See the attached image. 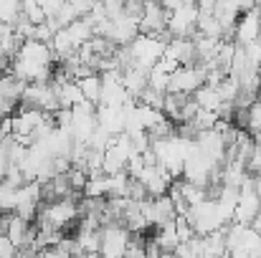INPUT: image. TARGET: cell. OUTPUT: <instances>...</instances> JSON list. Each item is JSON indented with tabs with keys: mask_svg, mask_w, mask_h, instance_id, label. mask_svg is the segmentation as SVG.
<instances>
[{
	"mask_svg": "<svg viewBox=\"0 0 261 258\" xmlns=\"http://www.w3.org/2000/svg\"><path fill=\"white\" fill-rule=\"evenodd\" d=\"M165 56H170V59L177 61L180 66L198 64L195 41H193V38H170V41H168V48H165Z\"/></svg>",
	"mask_w": 261,
	"mask_h": 258,
	"instance_id": "30bf717a",
	"label": "cell"
},
{
	"mask_svg": "<svg viewBox=\"0 0 261 258\" xmlns=\"http://www.w3.org/2000/svg\"><path fill=\"white\" fill-rule=\"evenodd\" d=\"M38 3H41V8H43L46 18H54V15H59V10H61L69 0H38Z\"/></svg>",
	"mask_w": 261,
	"mask_h": 258,
	"instance_id": "2e32d148",
	"label": "cell"
},
{
	"mask_svg": "<svg viewBox=\"0 0 261 258\" xmlns=\"http://www.w3.org/2000/svg\"><path fill=\"white\" fill-rule=\"evenodd\" d=\"M259 101H261V89H259Z\"/></svg>",
	"mask_w": 261,
	"mask_h": 258,
	"instance_id": "ffe728a7",
	"label": "cell"
},
{
	"mask_svg": "<svg viewBox=\"0 0 261 258\" xmlns=\"http://www.w3.org/2000/svg\"><path fill=\"white\" fill-rule=\"evenodd\" d=\"M259 36H261V13L259 8H254V10H249V13H244L239 18V23L233 28V41L239 46H249V43H256Z\"/></svg>",
	"mask_w": 261,
	"mask_h": 258,
	"instance_id": "9c48e42d",
	"label": "cell"
},
{
	"mask_svg": "<svg viewBox=\"0 0 261 258\" xmlns=\"http://www.w3.org/2000/svg\"><path fill=\"white\" fill-rule=\"evenodd\" d=\"M54 48L51 43H41L36 38L23 41L15 59L10 61V74L25 84H46L54 79Z\"/></svg>",
	"mask_w": 261,
	"mask_h": 258,
	"instance_id": "6da1fadb",
	"label": "cell"
},
{
	"mask_svg": "<svg viewBox=\"0 0 261 258\" xmlns=\"http://www.w3.org/2000/svg\"><path fill=\"white\" fill-rule=\"evenodd\" d=\"M193 101L200 106V109H208V111H216L218 114V109H221V104H223V99H221V94H218V89L211 84H203L195 94H193Z\"/></svg>",
	"mask_w": 261,
	"mask_h": 258,
	"instance_id": "8fae6325",
	"label": "cell"
},
{
	"mask_svg": "<svg viewBox=\"0 0 261 258\" xmlns=\"http://www.w3.org/2000/svg\"><path fill=\"white\" fill-rule=\"evenodd\" d=\"M20 10H23V15H25L33 25L46 23V13H43V8H41L38 0H20Z\"/></svg>",
	"mask_w": 261,
	"mask_h": 258,
	"instance_id": "4fadbf2b",
	"label": "cell"
},
{
	"mask_svg": "<svg viewBox=\"0 0 261 258\" xmlns=\"http://www.w3.org/2000/svg\"><path fill=\"white\" fill-rule=\"evenodd\" d=\"M256 8H259V13H261V0H259V3H256Z\"/></svg>",
	"mask_w": 261,
	"mask_h": 258,
	"instance_id": "d6986e66",
	"label": "cell"
},
{
	"mask_svg": "<svg viewBox=\"0 0 261 258\" xmlns=\"http://www.w3.org/2000/svg\"><path fill=\"white\" fill-rule=\"evenodd\" d=\"M54 36H56V31L51 28V23L46 20V23H41V25H36V41H41V43H51L54 41Z\"/></svg>",
	"mask_w": 261,
	"mask_h": 258,
	"instance_id": "9a60e30c",
	"label": "cell"
},
{
	"mask_svg": "<svg viewBox=\"0 0 261 258\" xmlns=\"http://www.w3.org/2000/svg\"><path fill=\"white\" fill-rule=\"evenodd\" d=\"M20 104H23V106H31V109H41V111H46V114H56V111L61 109L56 86L51 84V81H46V84H28Z\"/></svg>",
	"mask_w": 261,
	"mask_h": 258,
	"instance_id": "8992f818",
	"label": "cell"
},
{
	"mask_svg": "<svg viewBox=\"0 0 261 258\" xmlns=\"http://www.w3.org/2000/svg\"><path fill=\"white\" fill-rule=\"evenodd\" d=\"M158 3H160L165 10H175V8H180V5H182V0H158Z\"/></svg>",
	"mask_w": 261,
	"mask_h": 258,
	"instance_id": "e0dca14e",
	"label": "cell"
},
{
	"mask_svg": "<svg viewBox=\"0 0 261 258\" xmlns=\"http://www.w3.org/2000/svg\"><path fill=\"white\" fill-rule=\"evenodd\" d=\"M195 28H198V5L182 3L180 8L170 10V18H168L170 38H193Z\"/></svg>",
	"mask_w": 261,
	"mask_h": 258,
	"instance_id": "ba28073f",
	"label": "cell"
},
{
	"mask_svg": "<svg viewBox=\"0 0 261 258\" xmlns=\"http://www.w3.org/2000/svg\"><path fill=\"white\" fill-rule=\"evenodd\" d=\"M165 48H168V38H163V36H150V33H140V36L127 46L129 66L142 69V71H152L155 64L165 56Z\"/></svg>",
	"mask_w": 261,
	"mask_h": 258,
	"instance_id": "7a4b0ae2",
	"label": "cell"
},
{
	"mask_svg": "<svg viewBox=\"0 0 261 258\" xmlns=\"http://www.w3.org/2000/svg\"><path fill=\"white\" fill-rule=\"evenodd\" d=\"M79 86H82L87 101H91V104L99 106V101H101V89H104L101 74H91V76H87V79H79Z\"/></svg>",
	"mask_w": 261,
	"mask_h": 258,
	"instance_id": "7c38bea8",
	"label": "cell"
},
{
	"mask_svg": "<svg viewBox=\"0 0 261 258\" xmlns=\"http://www.w3.org/2000/svg\"><path fill=\"white\" fill-rule=\"evenodd\" d=\"M15 203H18V187H13L3 180L0 182V208H3V213H13Z\"/></svg>",
	"mask_w": 261,
	"mask_h": 258,
	"instance_id": "5bb4252c",
	"label": "cell"
},
{
	"mask_svg": "<svg viewBox=\"0 0 261 258\" xmlns=\"http://www.w3.org/2000/svg\"><path fill=\"white\" fill-rule=\"evenodd\" d=\"M208 79V69L203 64H190V66H177L170 74V84L168 94H182V96H193Z\"/></svg>",
	"mask_w": 261,
	"mask_h": 258,
	"instance_id": "5b68a950",
	"label": "cell"
},
{
	"mask_svg": "<svg viewBox=\"0 0 261 258\" xmlns=\"http://www.w3.org/2000/svg\"><path fill=\"white\" fill-rule=\"evenodd\" d=\"M168 18H170V10H165L158 0H145L142 13H140V33L163 36V38L170 41V33H168Z\"/></svg>",
	"mask_w": 261,
	"mask_h": 258,
	"instance_id": "52a82bcc",
	"label": "cell"
},
{
	"mask_svg": "<svg viewBox=\"0 0 261 258\" xmlns=\"http://www.w3.org/2000/svg\"><path fill=\"white\" fill-rule=\"evenodd\" d=\"M254 3H259V0H254Z\"/></svg>",
	"mask_w": 261,
	"mask_h": 258,
	"instance_id": "44dd1931",
	"label": "cell"
},
{
	"mask_svg": "<svg viewBox=\"0 0 261 258\" xmlns=\"http://www.w3.org/2000/svg\"><path fill=\"white\" fill-rule=\"evenodd\" d=\"M99 236H101V251L99 256L101 258H124L127 256V246L132 241V231L114 220V223H107L99 228Z\"/></svg>",
	"mask_w": 261,
	"mask_h": 258,
	"instance_id": "277c9868",
	"label": "cell"
},
{
	"mask_svg": "<svg viewBox=\"0 0 261 258\" xmlns=\"http://www.w3.org/2000/svg\"><path fill=\"white\" fill-rule=\"evenodd\" d=\"M79 215L82 210H79L76 195H71V197H61L54 203H43L36 220H38V228H56L66 233V228H71Z\"/></svg>",
	"mask_w": 261,
	"mask_h": 258,
	"instance_id": "3957f363",
	"label": "cell"
},
{
	"mask_svg": "<svg viewBox=\"0 0 261 258\" xmlns=\"http://www.w3.org/2000/svg\"><path fill=\"white\" fill-rule=\"evenodd\" d=\"M182 3H188V5H195V3H198V0H182Z\"/></svg>",
	"mask_w": 261,
	"mask_h": 258,
	"instance_id": "ac0fdd59",
	"label": "cell"
}]
</instances>
